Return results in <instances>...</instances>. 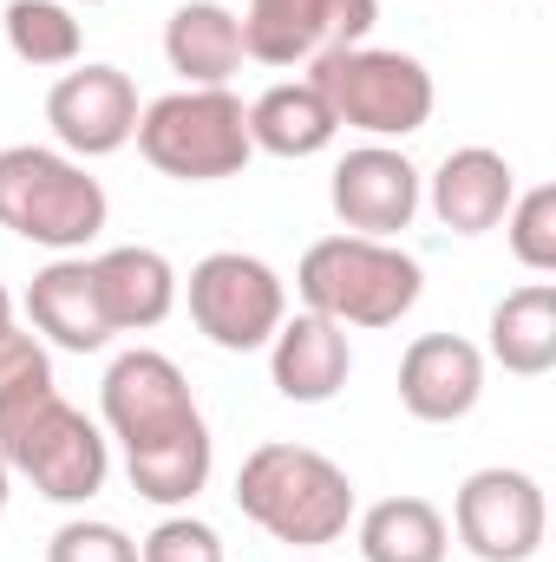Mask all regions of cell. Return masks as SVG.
Instances as JSON below:
<instances>
[{"label":"cell","instance_id":"4fadbf2b","mask_svg":"<svg viewBox=\"0 0 556 562\" xmlns=\"http://www.w3.org/2000/svg\"><path fill=\"white\" fill-rule=\"evenodd\" d=\"M425 196H432V216L452 236H485V229L504 223V210L518 196V170H511L504 150L465 144V150H445V164L425 177Z\"/></svg>","mask_w":556,"mask_h":562},{"label":"cell","instance_id":"44dd1931","mask_svg":"<svg viewBox=\"0 0 556 562\" xmlns=\"http://www.w3.org/2000/svg\"><path fill=\"white\" fill-rule=\"evenodd\" d=\"M360 557L367 562H445L452 524L432 497H380L360 510Z\"/></svg>","mask_w":556,"mask_h":562},{"label":"cell","instance_id":"f1b7e54d","mask_svg":"<svg viewBox=\"0 0 556 562\" xmlns=\"http://www.w3.org/2000/svg\"><path fill=\"white\" fill-rule=\"evenodd\" d=\"M294 562H327V557H294Z\"/></svg>","mask_w":556,"mask_h":562},{"label":"cell","instance_id":"52a82bcc","mask_svg":"<svg viewBox=\"0 0 556 562\" xmlns=\"http://www.w3.org/2000/svg\"><path fill=\"white\" fill-rule=\"evenodd\" d=\"M190 321L210 347L223 353H256L276 340V327L288 321V281L243 249H216L190 269Z\"/></svg>","mask_w":556,"mask_h":562},{"label":"cell","instance_id":"d4e9b609","mask_svg":"<svg viewBox=\"0 0 556 562\" xmlns=\"http://www.w3.org/2000/svg\"><path fill=\"white\" fill-rule=\"evenodd\" d=\"M138 562H223V537L203 517H164L138 543Z\"/></svg>","mask_w":556,"mask_h":562},{"label":"cell","instance_id":"7c38bea8","mask_svg":"<svg viewBox=\"0 0 556 562\" xmlns=\"http://www.w3.org/2000/svg\"><path fill=\"white\" fill-rule=\"evenodd\" d=\"M485 400V353L465 334H419L400 353V406L419 425H458Z\"/></svg>","mask_w":556,"mask_h":562},{"label":"cell","instance_id":"603a6c76","mask_svg":"<svg viewBox=\"0 0 556 562\" xmlns=\"http://www.w3.org/2000/svg\"><path fill=\"white\" fill-rule=\"evenodd\" d=\"M504 243L531 276H556V183H531L504 210Z\"/></svg>","mask_w":556,"mask_h":562},{"label":"cell","instance_id":"ba28073f","mask_svg":"<svg viewBox=\"0 0 556 562\" xmlns=\"http://www.w3.org/2000/svg\"><path fill=\"white\" fill-rule=\"evenodd\" d=\"M99 413H105V431L132 451H157V445H177V438H197L210 431L203 413H197V393L184 380V367L157 347H132L105 367L99 380Z\"/></svg>","mask_w":556,"mask_h":562},{"label":"cell","instance_id":"5bb4252c","mask_svg":"<svg viewBox=\"0 0 556 562\" xmlns=\"http://www.w3.org/2000/svg\"><path fill=\"white\" fill-rule=\"evenodd\" d=\"M354 373V347H347V327L321 321V314H288L269 340V380L288 406H327Z\"/></svg>","mask_w":556,"mask_h":562},{"label":"cell","instance_id":"2e32d148","mask_svg":"<svg viewBox=\"0 0 556 562\" xmlns=\"http://www.w3.org/2000/svg\"><path fill=\"white\" fill-rule=\"evenodd\" d=\"M92 281H99V301H105V321L112 334H151L170 307H177V269L164 249H144V243H125V249H105L92 262Z\"/></svg>","mask_w":556,"mask_h":562},{"label":"cell","instance_id":"f546056e","mask_svg":"<svg viewBox=\"0 0 556 562\" xmlns=\"http://www.w3.org/2000/svg\"><path fill=\"white\" fill-rule=\"evenodd\" d=\"M79 7H99V0H79Z\"/></svg>","mask_w":556,"mask_h":562},{"label":"cell","instance_id":"277c9868","mask_svg":"<svg viewBox=\"0 0 556 562\" xmlns=\"http://www.w3.org/2000/svg\"><path fill=\"white\" fill-rule=\"evenodd\" d=\"M0 458L46 504H92L112 477V438L79 406H66L59 386H40L0 406Z\"/></svg>","mask_w":556,"mask_h":562},{"label":"cell","instance_id":"484cf974","mask_svg":"<svg viewBox=\"0 0 556 562\" xmlns=\"http://www.w3.org/2000/svg\"><path fill=\"white\" fill-rule=\"evenodd\" d=\"M40 386H53V360H46L40 334H20V327L0 334V406H13Z\"/></svg>","mask_w":556,"mask_h":562},{"label":"cell","instance_id":"5b68a950","mask_svg":"<svg viewBox=\"0 0 556 562\" xmlns=\"http://www.w3.org/2000/svg\"><path fill=\"white\" fill-rule=\"evenodd\" d=\"M132 138L144 164L177 183H223V177H243V164L256 157L249 105L230 86H184V92L151 99Z\"/></svg>","mask_w":556,"mask_h":562},{"label":"cell","instance_id":"8992f818","mask_svg":"<svg viewBox=\"0 0 556 562\" xmlns=\"http://www.w3.org/2000/svg\"><path fill=\"white\" fill-rule=\"evenodd\" d=\"M308 86L327 99L334 125L367 132L374 144L425 132V119L438 105L432 72L419 66L413 53H393V46H341V53H321L308 66Z\"/></svg>","mask_w":556,"mask_h":562},{"label":"cell","instance_id":"ac0fdd59","mask_svg":"<svg viewBox=\"0 0 556 562\" xmlns=\"http://www.w3.org/2000/svg\"><path fill=\"white\" fill-rule=\"evenodd\" d=\"M491 360L518 380L556 367V281H524L491 307Z\"/></svg>","mask_w":556,"mask_h":562},{"label":"cell","instance_id":"6da1fadb","mask_svg":"<svg viewBox=\"0 0 556 562\" xmlns=\"http://www.w3.org/2000/svg\"><path fill=\"white\" fill-rule=\"evenodd\" d=\"M236 510L288 550H327L354 524V477L314 445H256L236 471Z\"/></svg>","mask_w":556,"mask_h":562},{"label":"cell","instance_id":"4316f807","mask_svg":"<svg viewBox=\"0 0 556 562\" xmlns=\"http://www.w3.org/2000/svg\"><path fill=\"white\" fill-rule=\"evenodd\" d=\"M0 334H13V294H7V281H0Z\"/></svg>","mask_w":556,"mask_h":562},{"label":"cell","instance_id":"cb8c5ba5","mask_svg":"<svg viewBox=\"0 0 556 562\" xmlns=\"http://www.w3.org/2000/svg\"><path fill=\"white\" fill-rule=\"evenodd\" d=\"M46 562H138V543L105 517H73V524L53 530Z\"/></svg>","mask_w":556,"mask_h":562},{"label":"cell","instance_id":"9a60e30c","mask_svg":"<svg viewBox=\"0 0 556 562\" xmlns=\"http://www.w3.org/2000/svg\"><path fill=\"white\" fill-rule=\"evenodd\" d=\"M26 321H33V334H46L66 353L112 347V321H105L92 262H79V256H59V262H46L33 276V288H26Z\"/></svg>","mask_w":556,"mask_h":562},{"label":"cell","instance_id":"3957f363","mask_svg":"<svg viewBox=\"0 0 556 562\" xmlns=\"http://www.w3.org/2000/svg\"><path fill=\"white\" fill-rule=\"evenodd\" d=\"M112 203H105V183L66 157V150H46V144H7L0 150V229L33 243V249H53V256H73L86 243H99Z\"/></svg>","mask_w":556,"mask_h":562},{"label":"cell","instance_id":"83f0119b","mask_svg":"<svg viewBox=\"0 0 556 562\" xmlns=\"http://www.w3.org/2000/svg\"><path fill=\"white\" fill-rule=\"evenodd\" d=\"M7 497H13V471H7V458H0V517H7Z\"/></svg>","mask_w":556,"mask_h":562},{"label":"cell","instance_id":"d6986e66","mask_svg":"<svg viewBox=\"0 0 556 562\" xmlns=\"http://www.w3.org/2000/svg\"><path fill=\"white\" fill-rule=\"evenodd\" d=\"M236 26L256 66H314L327 53V0H243Z\"/></svg>","mask_w":556,"mask_h":562},{"label":"cell","instance_id":"30bf717a","mask_svg":"<svg viewBox=\"0 0 556 562\" xmlns=\"http://www.w3.org/2000/svg\"><path fill=\"white\" fill-rule=\"evenodd\" d=\"M327 203L334 216L347 223V236H380L393 243L400 229H413L419 203H425V177L400 144H360L334 164V183H327Z\"/></svg>","mask_w":556,"mask_h":562},{"label":"cell","instance_id":"7402d4cb","mask_svg":"<svg viewBox=\"0 0 556 562\" xmlns=\"http://www.w3.org/2000/svg\"><path fill=\"white\" fill-rule=\"evenodd\" d=\"M0 26H7V46H13V59H20V66H33V72L79 66L86 33H79V20H73V7H66V0H7Z\"/></svg>","mask_w":556,"mask_h":562},{"label":"cell","instance_id":"9c48e42d","mask_svg":"<svg viewBox=\"0 0 556 562\" xmlns=\"http://www.w3.org/2000/svg\"><path fill=\"white\" fill-rule=\"evenodd\" d=\"M452 530L478 562H531L551 537V504L531 471L485 464L452 497Z\"/></svg>","mask_w":556,"mask_h":562},{"label":"cell","instance_id":"e0dca14e","mask_svg":"<svg viewBox=\"0 0 556 562\" xmlns=\"http://www.w3.org/2000/svg\"><path fill=\"white\" fill-rule=\"evenodd\" d=\"M164 59L184 86H230L243 72V26L223 0H184L164 26Z\"/></svg>","mask_w":556,"mask_h":562},{"label":"cell","instance_id":"7a4b0ae2","mask_svg":"<svg viewBox=\"0 0 556 562\" xmlns=\"http://www.w3.org/2000/svg\"><path fill=\"white\" fill-rule=\"evenodd\" d=\"M294 294L308 314H321L334 327H400L425 294V276L400 243L321 236L294 269Z\"/></svg>","mask_w":556,"mask_h":562},{"label":"cell","instance_id":"8fae6325","mask_svg":"<svg viewBox=\"0 0 556 562\" xmlns=\"http://www.w3.org/2000/svg\"><path fill=\"white\" fill-rule=\"evenodd\" d=\"M138 86L119 66H73L53 92H46V125L66 157H112L138 132Z\"/></svg>","mask_w":556,"mask_h":562},{"label":"cell","instance_id":"ffe728a7","mask_svg":"<svg viewBox=\"0 0 556 562\" xmlns=\"http://www.w3.org/2000/svg\"><path fill=\"white\" fill-rule=\"evenodd\" d=\"M334 112L308 79H281L249 105V144L269 157H321L334 144Z\"/></svg>","mask_w":556,"mask_h":562}]
</instances>
